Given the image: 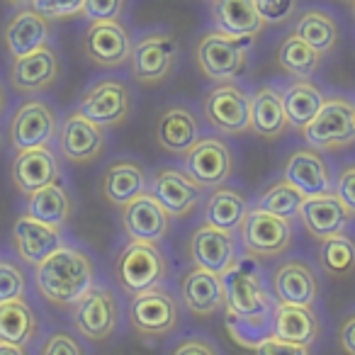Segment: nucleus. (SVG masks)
<instances>
[{
  "label": "nucleus",
  "instance_id": "f257e3e1",
  "mask_svg": "<svg viewBox=\"0 0 355 355\" xmlns=\"http://www.w3.org/2000/svg\"><path fill=\"white\" fill-rule=\"evenodd\" d=\"M37 290L44 300L59 306H73L95 285V266L80 248L61 246L35 266Z\"/></svg>",
  "mask_w": 355,
  "mask_h": 355
},
{
  "label": "nucleus",
  "instance_id": "f03ea898",
  "mask_svg": "<svg viewBox=\"0 0 355 355\" xmlns=\"http://www.w3.org/2000/svg\"><path fill=\"white\" fill-rule=\"evenodd\" d=\"M302 137L316 151H340L355 144V103L343 95L324 100L316 117L302 129Z\"/></svg>",
  "mask_w": 355,
  "mask_h": 355
},
{
  "label": "nucleus",
  "instance_id": "7ed1b4c3",
  "mask_svg": "<svg viewBox=\"0 0 355 355\" xmlns=\"http://www.w3.org/2000/svg\"><path fill=\"white\" fill-rule=\"evenodd\" d=\"M168 275V261L163 256L158 243L146 241H129L119 251L114 263V277L119 287L129 295L161 287V282Z\"/></svg>",
  "mask_w": 355,
  "mask_h": 355
},
{
  "label": "nucleus",
  "instance_id": "20e7f679",
  "mask_svg": "<svg viewBox=\"0 0 355 355\" xmlns=\"http://www.w3.org/2000/svg\"><path fill=\"white\" fill-rule=\"evenodd\" d=\"M292 239V222L270 214L261 207H253L246 212L241 227H239V241L248 258H261V261H272L290 251Z\"/></svg>",
  "mask_w": 355,
  "mask_h": 355
},
{
  "label": "nucleus",
  "instance_id": "39448f33",
  "mask_svg": "<svg viewBox=\"0 0 355 355\" xmlns=\"http://www.w3.org/2000/svg\"><path fill=\"white\" fill-rule=\"evenodd\" d=\"M248 49H251V42L209 30L200 37L198 49H195V61H198V69L209 80L232 83L246 71Z\"/></svg>",
  "mask_w": 355,
  "mask_h": 355
},
{
  "label": "nucleus",
  "instance_id": "423d86ee",
  "mask_svg": "<svg viewBox=\"0 0 355 355\" xmlns=\"http://www.w3.org/2000/svg\"><path fill=\"white\" fill-rule=\"evenodd\" d=\"M178 59H180V46L175 37L166 30H151L139 37V42L134 44L132 59H129L132 78L144 88L158 85L175 71Z\"/></svg>",
  "mask_w": 355,
  "mask_h": 355
},
{
  "label": "nucleus",
  "instance_id": "0eeeda50",
  "mask_svg": "<svg viewBox=\"0 0 355 355\" xmlns=\"http://www.w3.org/2000/svg\"><path fill=\"white\" fill-rule=\"evenodd\" d=\"M129 324L144 338H163L180 324V304L163 287L139 292L129 304Z\"/></svg>",
  "mask_w": 355,
  "mask_h": 355
},
{
  "label": "nucleus",
  "instance_id": "6e6552de",
  "mask_svg": "<svg viewBox=\"0 0 355 355\" xmlns=\"http://www.w3.org/2000/svg\"><path fill=\"white\" fill-rule=\"evenodd\" d=\"M202 114L212 129L227 137H239L251 129V95L234 80L217 83L205 95Z\"/></svg>",
  "mask_w": 355,
  "mask_h": 355
},
{
  "label": "nucleus",
  "instance_id": "1a4fd4ad",
  "mask_svg": "<svg viewBox=\"0 0 355 355\" xmlns=\"http://www.w3.org/2000/svg\"><path fill=\"white\" fill-rule=\"evenodd\" d=\"M59 127L61 124L56 110L46 100L32 98L15 110L10 124H8V139L15 151L49 146L59 134Z\"/></svg>",
  "mask_w": 355,
  "mask_h": 355
},
{
  "label": "nucleus",
  "instance_id": "9d476101",
  "mask_svg": "<svg viewBox=\"0 0 355 355\" xmlns=\"http://www.w3.org/2000/svg\"><path fill=\"white\" fill-rule=\"evenodd\" d=\"M78 112L103 129L119 127L132 112V90L119 78H100L80 95Z\"/></svg>",
  "mask_w": 355,
  "mask_h": 355
},
{
  "label": "nucleus",
  "instance_id": "9b49d317",
  "mask_svg": "<svg viewBox=\"0 0 355 355\" xmlns=\"http://www.w3.org/2000/svg\"><path fill=\"white\" fill-rule=\"evenodd\" d=\"M224 304L236 319H258L266 316L270 306V297L263 290L261 275L251 261H239L229 272L222 275Z\"/></svg>",
  "mask_w": 355,
  "mask_h": 355
},
{
  "label": "nucleus",
  "instance_id": "f8f14e48",
  "mask_svg": "<svg viewBox=\"0 0 355 355\" xmlns=\"http://www.w3.org/2000/svg\"><path fill=\"white\" fill-rule=\"evenodd\" d=\"M80 49L98 69H119L132 59L134 40L119 20H98L85 27Z\"/></svg>",
  "mask_w": 355,
  "mask_h": 355
},
{
  "label": "nucleus",
  "instance_id": "ddd939ff",
  "mask_svg": "<svg viewBox=\"0 0 355 355\" xmlns=\"http://www.w3.org/2000/svg\"><path fill=\"white\" fill-rule=\"evenodd\" d=\"M119 306L110 287L93 285L73 304V326L88 340H107L117 331Z\"/></svg>",
  "mask_w": 355,
  "mask_h": 355
},
{
  "label": "nucleus",
  "instance_id": "4468645a",
  "mask_svg": "<svg viewBox=\"0 0 355 355\" xmlns=\"http://www.w3.org/2000/svg\"><path fill=\"white\" fill-rule=\"evenodd\" d=\"M202 185L195 180L193 175H188L180 168H158L153 173L151 183H148V193L166 207V212L173 219H185L198 209V205L202 202Z\"/></svg>",
  "mask_w": 355,
  "mask_h": 355
},
{
  "label": "nucleus",
  "instance_id": "2eb2a0df",
  "mask_svg": "<svg viewBox=\"0 0 355 355\" xmlns=\"http://www.w3.org/2000/svg\"><path fill=\"white\" fill-rule=\"evenodd\" d=\"M183 158L185 173L193 175L202 188H219L229 183L234 173L232 146L222 137H200L198 144Z\"/></svg>",
  "mask_w": 355,
  "mask_h": 355
},
{
  "label": "nucleus",
  "instance_id": "dca6fc26",
  "mask_svg": "<svg viewBox=\"0 0 355 355\" xmlns=\"http://www.w3.org/2000/svg\"><path fill=\"white\" fill-rule=\"evenodd\" d=\"M61 76L59 54L51 44H44L40 49L30 51L25 56H17L10 64V85L12 90L22 95H40L54 88Z\"/></svg>",
  "mask_w": 355,
  "mask_h": 355
},
{
  "label": "nucleus",
  "instance_id": "f3484780",
  "mask_svg": "<svg viewBox=\"0 0 355 355\" xmlns=\"http://www.w3.org/2000/svg\"><path fill=\"white\" fill-rule=\"evenodd\" d=\"M188 256L195 268H205L222 277L239 263L234 232H224L207 222L200 224L188 241Z\"/></svg>",
  "mask_w": 355,
  "mask_h": 355
},
{
  "label": "nucleus",
  "instance_id": "a211bd4d",
  "mask_svg": "<svg viewBox=\"0 0 355 355\" xmlns=\"http://www.w3.org/2000/svg\"><path fill=\"white\" fill-rule=\"evenodd\" d=\"M56 144H59V151L66 161L76 163V166H88L103 153L105 129L76 110V112L66 114V119L61 122Z\"/></svg>",
  "mask_w": 355,
  "mask_h": 355
},
{
  "label": "nucleus",
  "instance_id": "6ab92c4d",
  "mask_svg": "<svg viewBox=\"0 0 355 355\" xmlns=\"http://www.w3.org/2000/svg\"><path fill=\"white\" fill-rule=\"evenodd\" d=\"M122 214V227L132 241H146V243H161L171 232L173 217L166 212L161 202L151 193H144L119 207Z\"/></svg>",
  "mask_w": 355,
  "mask_h": 355
},
{
  "label": "nucleus",
  "instance_id": "aec40b11",
  "mask_svg": "<svg viewBox=\"0 0 355 355\" xmlns=\"http://www.w3.org/2000/svg\"><path fill=\"white\" fill-rule=\"evenodd\" d=\"M282 178L287 183H292L304 198H316V195H329L334 193V175L321 156V151L311 146L295 148L287 156L285 168H282Z\"/></svg>",
  "mask_w": 355,
  "mask_h": 355
},
{
  "label": "nucleus",
  "instance_id": "412c9836",
  "mask_svg": "<svg viewBox=\"0 0 355 355\" xmlns=\"http://www.w3.org/2000/svg\"><path fill=\"white\" fill-rule=\"evenodd\" d=\"M10 178L12 185L22 195H32L44 188V185L61 180L59 158H56V153L49 146L17 151L10 163Z\"/></svg>",
  "mask_w": 355,
  "mask_h": 355
},
{
  "label": "nucleus",
  "instance_id": "4be33fe9",
  "mask_svg": "<svg viewBox=\"0 0 355 355\" xmlns=\"http://www.w3.org/2000/svg\"><path fill=\"white\" fill-rule=\"evenodd\" d=\"M51 37V20H46L42 12H37L32 6L17 8L12 17L3 27V44L10 59L25 56L40 46L49 44Z\"/></svg>",
  "mask_w": 355,
  "mask_h": 355
},
{
  "label": "nucleus",
  "instance_id": "5701e85b",
  "mask_svg": "<svg viewBox=\"0 0 355 355\" xmlns=\"http://www.w3.org/2000/svg\"><path fill=\"white\" fill-rule=\"evenodd\" d=\"M200 139V119L188 105H168L156 122V141L173 156H185Z\"/></svg>",
  "mask_w": 355,
  "mask_h": 355
},
{
  "label": "nucleus",
  "instance_id": "b1692460",
  "mask_svg": "<svg viewBox=\"0 0 355 355\" xmlns=\"http://www.w3.org/2000/svg\"><path fill=\"white\" fill-rule=\"evenodd\" d=\"M272 295L277 304H297V306H314L319 297V280L309 263L304 261H285L272 272Z\"/></svg>",
  "mask_w": 355,
  "mask_h": 355
},
{
  "label": "nucleus",
  "instance_id": "393cba45",
  "mask_svg": "<svg viewBox=\"0 0 355 355\" xmlns=\"http://www.w3.org/2000/svg\"><path fill=\"white\" fill-rule=\"evenodd\" d=\"M12 241L20 253V258L27 266H40L46 256L64 246V236L61 229L49 227V224L40 222V219L22 214L12 224Z\"/></svg>",
  "mask_w": 355,
  "mask_h": 355
},
{
  "label": "nucleus",
  "instance_id": "a878e982",
  "mask_svg": "<svg viewBox=\"0 0 355 355\" xmlns=\"http://www.w3.org/2000/svg\"><path fill=\"white\" fill-rule=\"evenodd\" d=\"M100 190H103L105 200L114 207H124L132 202L134 198L148 193V175L146 168L134 158H119L112 161L103 173L100 180Z\"/></svg>",
  "mask_w": 355,
  "mask_h": 355
},
{
  "label": "nucleus",
  "instance_id": "bb28decb",
  "mask_svg": "<svg viewBox=\"0 0 355 355\" xmlns=\"http://www.w3.org/2000/svg\"><path fill=\"white\" fill-rule=\"evenodd\" d=\"M300 222L304 224L311 239L324 241V239L345 232L350 214L343 207V202L334 193H329L316 195V198H304V202L300 207Z\"/></svg>",
  "mask_w": 355,
  "mask_h": 355
},
{
  "label": "nucleus",
  "instance_id": "cd10ccee",
  "mask_svg": "<svg viewBox=\"0 0 355 355\" xmlns=\"http://www.w3.org/2000/svg\"><path fill=\"white\" fill-rule=\"evenodd\" d=\"M209 12L214 30L236 40L253 42L266 27L258 15L256 0H212Z\"/></svg>",
  "mask_w": 355,
  "mask_h": 355
},
{
  "label": "nucleus",
  "instance_id": "c85d7f7f",
  "mask_svg": "<svg viewBox=\"0 0 355 355\" xmlns=\"http://www.w3.org/2000/svg\"><path fill=\"white\" fill-rule=\"evenodd\" d=\"M180 300L198 319H209L224 306L222 277L205 268H193L180 280Z\"/></svg>",
  "mask_w": 355,
  "mask_h": 355
},
{
  "label": "nucleus",
  "instance_id": "c756f323",
  "mask_svg": "<svg viewBox=\"0 0 355 355\" xmlns=\"http://www.w3.org/2000/svg\"><path fill=\"white\" fill-rule=\"evenodd\" d=\"M285 103H282V90L272 83H263L251 95V129L263 139H277L287 132Z\"/></svg>",
  "mask_w": 355,
  "mask_h": 355
},
{
  "label": "nucleus",
  "instance_id": "7c9ffc66",
  "mask_svg": "<svg viewBox=\"0 0 355 355\" xmlns=\"http://www.w3.org/2000/svg\"><path fill=\"white\" fill-rule=\"evenodd\" d=\"M272 334L277 338L292 340V343L314 345L321 334L319 316L314 306L297 304H277L272 311Z\"/></svg>",
  "mask_w": 355,
  "mask_h": 355
},
{
  "label": "nucleus",
  "instance_id": "2f4dec72",
  "mask_svg": "<svg viewBox=\"0 0 355 355\" xmlns=\"http://www.w3.org/2000/svg\"><path fill=\"white\" fill-rule=\"evenodd\" d=\"M27 214L49 227L64 229L73 214V198L61 180H54L37 193L27 195Z\"/></svg>",
  "mask_w": 355,
  "mask_h": 355
},
{
  "label": "nucleus",
  "instance_id": "473e14b6",
  "mask_svg": "<svg viewBox=\"0 0 355 355\" xmlns=\"http://www.w3.org/2000/svg\"><path fill=\"white\" fill-rule=\"evenodd\" d=\"M326 95L314 80L309 78H292V83H287L282 88V103H285L287 122L295 129H304L311 119L316 117V112L324 105Z\"/></svg>",
  "mask_w": 355,
  "mask_h": 355
},
{
  "label": "nucleus",
  "instance_id": "72a5a7b5",
  "mask_svg": "<svg viewBox=\"0 0 355 355\" xmlns=\"http://www.w3.org/2000/svg\"><path fill=\"white\" fill-rule=\"evenodd\" d=\"M248 198L236 188L219 185L209 193L205 202V222L224 232H236L248 212Z\"/></svg>",
  "mask_w": 355,
  "mask_h": 355
},
{
  "label": "nucleus",
  "instance_id": "f704fd0d",
  "mask_svg": "<svg viewBox=\"0 0 355 355\" xmlns=\"http://www.w3.org/2000/svg\"><path fill=\"white\" fill-rule=\"evenodd\" d=\"M292 35L314 46L319 54H329L338 44V22L324 8H306L297 15Z\"/></svg>",
  "mask_w": 355,
  "mask_h": 355
},
{
  "label": "nucleus",
  "instance_id": "c9c22d12",
  "mask_svg": "<svg viewBox=\"0 0 355 355\" xmlns=\"http://www.w3.org/2000/svg\"><path fill=\"white\" fill-rule=\"evenodd\" d=\"M37 314L25 297L0 304V340L27 345L37 336Z\"/></svg>",
  "mask_w": 355,
  "mask_h": 355
},
{
  "label": "nucleus",
  "instance_id": "e433bc0d",
  "mask_svg": "<svg viewBox=\"0 0 355 355\" xmlns=\"http://www.w3.org/2000/svg\"><path fill=\"white\" fill-rule=\"evenodd\" d=\"M324 54L309 46L297 35H287L277 49V64L292 78H311L321 69Z\"/></svg>",
  "mask_w": 355,
  "mask_h": 355
},
{
  "label": "nucleus",
  "instance_id": "4c0bfd02",
  "mask_svg": "<svg viewBox=\"0 0 355 355\" xmlns=\"http://www.w3.org/2000/svg\"><path fill=\"white\" fill-rule=\"evenodd\" d=\"M319 266L329 277H345L355 270V241L348 234H336L319 241Z\"/></svg>",
  "mask_w": 355,
  "mask_h": 355
},
{
  "label": "nucleus",
  "instance_id": "58836bf2",
  "mask_svg": "<svg viewBox=\"0 0 355 355\" xmlns=\"http://www.w3.org/2000/svg\"><path fill=\"white\" fill-rule=\"evenodd\" d=\"M302 202H304V195H302L292 183H287L285 178L270 183L261 193V198H258V207L266 209V212H270V214H277V217L287 219V222L300 217Z\"/></svg>",
  "mask_w": 355,
  "mask_h": 355
},
{
  "label": "nucleus",
  "instance_id": "ea45409f",
  "mask_svg": "<svg viewBox=\"0 0 355 355\" xmlns=\"http://www.w3.org/2000/svg\"><path fill=\"white\" fill-rule=\"evenodd\" d=\"M27 290V280L22 268L15 261H0V304L3 302L22 300Z\"/></svg>",
  "mask_w": 355,
  "mask_h": 355
},
{
  "label": "nucleus",
  "instance_id": "a19ab883",
  "mask_svg": "<svg viewBox=\"0 0 355 355\" xmlns=\"http://www.w3.org/2000/svg\"><path fill=\"white\" fill-rule=\"evenodd\" d=\"M85 0H32V8L46 20H71L83 15Z\"/></svg>",
  "mask_w": 355,
  "mask_h": 355
},
{
  "label": "nucleus",
  "instance_id": "79ce46f5",
  "mask_svg": "<svg viewBox=\"0 0 355 355\" xmlns=\"http://www.w3.org/2000/svg\"><path fill=\"white\" fill-rule=\"evenodd\" d=\"M256 8L266 25H282L297 12V0H256Z\"/></svg>",
  "mask_w": 355,
  "mask_h": 355
},
{
  "label": "nucleus",
  "instance_id": "37998d69",
  "mask_svg": "<svg viewBox=\"0 0 355 355\" xmlns=\"http://www.w3.org/2000/svg\"><path fill=\"white\" fill-rule=\"evenodd\" d=\"M253 348H256V355H314L311 353V345L292 343V340L277 338L275 334L258 340Z\"/></svg>",
  "mask_w": 355,
  "mask_h": 355
},
{
  "label": "nucleus",
  "instance_id": "c03bdc74",
  "mask_svg": "<svg viewBox=\"0 0 355 355\" xmlns=\"http://www.w3.org/2000/svg\"><path fill=\"white\" fill-rule=\"evenodd\" d=\"M334 195L343 202L350 217H355V163H348L338 171L334 180Z\"/></svg>",
  "mask_w": 355,
  "mask_h": 355
},
{
  "label": "nucleus",
  "instance_id": "a18cd8bd",
  "mask_svg": "<svg viewBox=\"0 0 355 355\" xmlns=\"http://www.w3.org/2000/svg\"><path fill=\"white\" fill-rule=\"evenodd\" d=\"M127 8V0H85L83 17L88 22L98 20H119V15Z\"/></svg>",
  "mask_w": 355,
  "mask_h": 355
},
{
  "label": "nucleus",
  "instance_id": "49530a36",
  "mask_svg": "<svg viewBox=\"0 0 355 355\" xmlns=\"http://www.w3.org/2000/svg\"><path fill=\"white\" fill-rule=\"evenodd\" d=\"M40 355H83V348L73 336H69L66 331H56L44 340Z\"/></svg>",
  "mask_w": 355,
  "mask_h": 355
},
{
  "label": "nucleus",
  "instance_id": "de8ad7c7",
  "mask_svg": "<svg viewBox=\"0 0 355 355\" xmlns=\"http://www.w3.org/2000/svg\"><path fill=\"white\" fill-rule=\"evenodd\" d=\"M171 355H219V350L205 338H185L173 348Z\"/></svg>",
  "mask_w": 355,
  "mask_h": 355
},
{
  "label": "nucleus",
  "instance_id": "09e8293b",
  "mask_svg": "<svg viewBox=\"0 0 355 355\" xmlns=\"http://www.w3.org/2000/svg\"><path fill=\"white\" fill-rule=\"evenodd\" d=\"M338 340L345 355H355V314H350L343 321V326L338 331Z\"/></svg>",
  "mask_w": 355,
  "mask_h": 355
},
{
  "label": "nucleus",
  "instance_id": "8fccbe9b",
  "mask_svg": "<svg viewBox=\"0 0 355 355\" xmlns=\"http://www.w3.org/2000/svg\"><path fill=\"white\" fill-rule=\"evenodd\" d=\"M0 355H27V350H25V345L0 340Z\"/></svg>",
  "mask_w": 355,
  "mask_h": 355
},
{
  "label": "nucleus",
  "instance_id": "3c124183",
  "mask_svg": "<svg viewBox=\"0 0 355 355\" xmlns=\"http://www.w3.org/2000/svg\"><path fill=\"white\" fill-rule=\"evenodd\" d=\"M8 107V95H6V88H3V83H0V114L6 112Z\"/></svg>",
  "mask_w": 355,
  "mask_h": 355
},
{
  "label": "nucleus",
  "instance_id": "603ef678",
  "mask_svg": "<svg viewBox=\"0 0 355 355\" xmlns=\"http://www.w3.org/2000/svg\"><path fill=\"white\" fill-rule=\"evenodd\" d=\"M10 6H17V8H25V6H32V0H8Z\"/></svg>",
  "mask_w": 355,
  "mask_h": 355
},
{
  "label": "nucleus",
  "instance_id": "864d4df0",
  "mask_svg": "<svg viewBox=\"0 0 355 355\" xmlns=\"http://www.w3.org/2000/svg\"><path fill=\"white\" fill-rule=\"evenodd\" d=\"M353 15H355V0H353Z\"/></svg>",
  "mask_w": 355,
  "mask_h": 355
}]
</instances>
